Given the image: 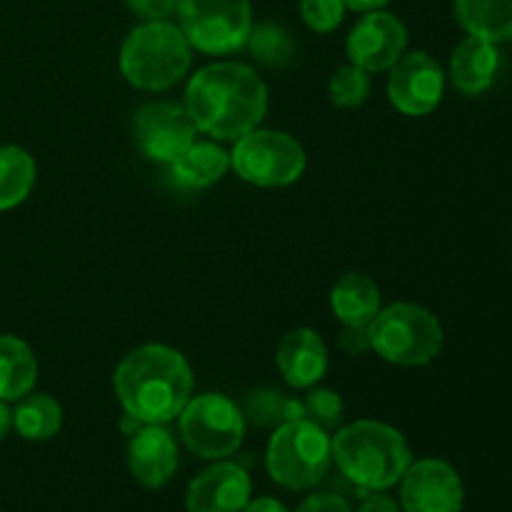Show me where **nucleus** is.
I'll list each match as a JSON object with an SVG mask.
<instances>
[{
    "label": "nucleus",
    "instance_id": "ddd939ff",
    "mask_svg": "<svg viewBox=\"0 0 512 512\" xmlns=\"http://www.w3.org/2000/svg\"><path fill=\"white\" fill-rule=\"evenodd\" d=\"M408 48V30L403 20L385 10L365 13L348 35L350 63L363 68L365 73L390 70Z\"/></svg>",
    "mask_w": 512,
    "mask_h": 512
},
{
    "label": "nucleus",
    "instance_id": "c9c22d12",
    "mask_svg": "<svg viewBox=\"0 0 512 512\" xmlns=\"http://www.w3.org/2000/svg\"><path fill=\"white\" fill-rule=\"evenodd\" d=\"M120 428H123L125 435H133V433H138L140 428H143V423H140V420H135L133 415L125 413L123 420H120Z\"/></svg>",
    "mask_w": 512,
    "mask_h": 512
},
{
    "label": "nucleus",
    "instance_id": "473e14b6",
    "mask_svg": "<svg viewBox=\"0 0 512 512\" xmlns=\"http://www.w3.org/2000/svg\"><path fill=\"white\" fill-rule=\"evenodd\" d=\"M240 512H290V510L275 498H255V500H248V505H245Z\"/></svg>",
    "mask_w": 512,
    "mask_h": 512
},
{
    "label": "nucleus",
    "instance_id": "4468645a",
    "mask_svg": "<svg viewBox=\"0 0 512 512\" xmlns=\"http://www.w3.org/2000/svg\"><path fill=\"white\" fill-rule=\"evenodd\" d=\"M250 475L240 465L215 463L188 485L185 510L188 512H240L250 500Z\"/></svg>",
    "mask_w": 512,
    "mask_h": 512
},
{
    "label": "nucleus",
    "instance_id": "f3484780",
    "mask_svg": "<svg viewBox=\"0 0 512 512\" xmlns=\"http://www.w3.org/2000/svg\"><path fill=\"white\" fill-rule=\"evenodd\" d=\"M498 68V43L480 35H468L450 58V80L463 95H480L495 83Z\"/></svg>",
    "mask_w": 512,
    "mask_h": 512
},
{
    "label": "nucleus",
    "instance_id": "1a4fd4ad",
    "mask_svg": "<svg viewBox=\"0 0 512 512\" xmlns=\"http://www.w3.org/2000/svg\"><path fill=\"white\" fill-rule=\"evenodd\" d=\"M180 420V435L190 453L205 460H223L245 438V415L230 398L218 393L190 398Z\"/></svg>",
    "mask_w": 512,
    "mask_h": 512
},
{
    "label": "nucleus",
    "instance_id": "c756f323",
    "mask_svg": "<svg viewBox=\"0 0 512 512\" xmlns=\"http://www.w3.org/2000/svg\"><path fill=\"white\" fill-rule=\"evenodd\" d=\"M295 512H353V510H350L348 500L340 498V495L320 493V495H310L308 500H303Z\"/></svg>",
    "mask_w": 512,
    "mask_h": 512
},
{
    "label": "nucleus",
    "instance_id": "a211bd4d",
    "mask_svg": "<svg viewBox=\"0 0 512 512\" xmlns=\"http://www.w3.org/2000/svg\"><path fill=\"white\" fill-rule=\"evenodd\" d=\"M38 380V360L25 340L15 335H0V400L18 403L33 393Z\"/></svg>",
    "mask_w": 512,
    "mask_h": 512
},
{
    "label": "nucleus",
    "instance_id": "c85d7f7f",
    "mask_svg": "<svg viewBox=\"0 0 512 512\" xmlns=\"http://www.w3.org/2000/svg\"><path fill=\"white\" fill-rule=\"evenodd\" d=\"M135 15L145 20H165L178 10V0H125Z\"/></svg>",
    "mask_w": 512,
    "mask_h": 512
},
{
    "label": "nucleus",
    "instance_id": "9b49d317",
    "mask_svg": "<svg viewBox=\"0 0 512 512\" xmlns=\"http://www.w3.org/2000/svg\"><path fill=\"white\" fill-rule=\"evenodd\" d=\"M445 93V73L438 60L425 50L405 53L390 68L388 98L403 115H428L440 105Z\"/></svg>",
    "mask_w": 512,
    "mask_h": 512
},
{
    "label": "nucleus",
    "instance_id": "dca6fc26",
    "mask_svg": "<svg viewBox=\"0 0 512 512\" xmlns=\"http://www.w3.org/2000/svg\"><path fill=\"white\" fill-rule=\"evenodd\" d=\"M278 370L290 388L308 390L328 370V348L323 338L310 328H295L280 340L278 345Z\"/></svg>",
    "mask_w": 512,
    "mask_h": 512
},
{
    "label": "nucleus",
    "instance_id": "0eeeda50",
    "mask_svg": "<svg viewBox=\"0 0 512 512\" xmlns=\"http://www.w3.org/2000/svg\"><path fill=\"white\" fill-rule=\"evenodd\" d=\"M178 18L190 48L208 55L245 48L253 30L250 0H178Z\"/></svg>",
    "mask_w": 512,
    "mask_h": 512
},
{
    "label": "nucleus",
    "instance_id": "2eb2a0df",
    "mask_svg": "<svg viewBox=\"0 0 512 512\" xmlns=\"http://www.w3.org/2000/svg\"><path fill=\"white\" fill-rule=\"evenodd\" d=\"M128 470L143 488L160 490L178 470V448L163 425H143L130 435Z\"/></svg>",
    "mask_w": 512,
    "mask_h": 512
},
{
    "label": "nucleus",
    "instance_id": "2f4dec72",
    "mask_svg": "<svg viewBox=\"0 0 512 512\" xmlns=\"http://www.w3.org/2000/svg\"><path fill=\"white\" fill-rule=\"evenodd\" d=\"M358 512H400V505L390 495H385L383 490H378V493L365 495Z\"/></svg>",
    "mask_w": 512,
    "mask_h": 512
},
{
    "label": "nucleus",
    "instance_id": "7c9ffc66",
    "mask_svg": "<svg viewBox=\"0 0 512 512\" xmlns=\"http://www.w3.org/2000/svg\"><path fill=\"white\" fill-rule=\"evenodd\" d=\"M340 345L348 355H363L370 350L368 325H345L340 333Z\"/></svg>",
    "mask_w": 512,
    "mask_h": 512
},
{
    "label": "nucleus",
    "instance_id": "cd10ccee",
    "mask_svg": "<svg viewBox=\"0 0 512 512\" xmlns=\"http://www.w3.org/2000/svg\"><path fill=\"white\" fill-rule=\"evenodd\" d=\"M300 15L315 33H330L343 23V0H300Z\"/></svg>",
    "mask_w": 512,
    "mask_h": 512
},
{
    "label": "nucleus",
    "instance_id": "b1692460",
    "mask_svg": "<svg viewBox=\"0 0 512 512\" xmlns=\"http://www.w3.org/2000/svg\"><path fill=\"white\" fill-rule=\"evenodd\" d=\"M245 415L258 428L275 430L283 423H290V420L305 418V403L303 400L288 398V395L278 393V390H258V393L248 395Z\"/></svg>",
    "mask_w": 512,
    "mask_h": 512
},
{
    "label": "nucleus",
    "instance_id": "412c9836",
    "mask_svg": "<svg viewBox=\"0 0 512 512\" xmlns=\"http://www.w3.org/2000/svg\"><path fill=\"white\" fill-rule=\"evenodd\" d=\"M453 5L468 35L493 43L512 40V0H453Z\"/></svg>",
    "mask_w": 512,
    "mask_h": 512
},
{
    "label": "nucleus",
    "instance_id": "f03ea898",
    "mask_svg": "<svg viewBox=\"0 0 512 512\" xmlns=\"http://www.w3.org/2000/svg\"><path fill=\"white\" fill-rule=\"evenodd\" d=\"M115 395L128 415L143 425L178 418L193 395V370L183 353L168 345H140L115 370Z\"/></svg>",
    "mask_w": 512,
    "mask_h": 512
},
{
    "label": "nucleus",
    "instance_id": "20e7f679",
    "mask_svg": "<svg viewBox=\"0 0 512 512\" xmlns=\"http://www.w3.org/2000/svg\"><path fill=\"white\" fill-rule=\"evenodd\" d=\"M190 43L178 25L148 20L125 38L120 48V70L140 90H168L190 70Z\"/></svg>",
    "mask_w": 512,
    "mask_h": 512
},
{
    "label": "nucleus",
    "instance_id": "f257e3e1",
    "mask_svg": "<svg viewBox=\"0 0 512 512\" xmlns=\"http://www.w3.org/2000/svg\"><path fill=\"white\" fill-rule=\"evenodd\" d=\"M185 108L195 128L218 140L253 133L268 110V88L243 63H213L198 70L185 90Z\"/></svg>",
    "mask_w": 512,
    "mask_h": 512
},
{
    "label": "nucleus",
    "instance_id": "9d476101",
    "mask_svg": "<svg viewBox=\"0 0 512 512\" xmlns=\"http://www.w3.org/2000/svg\"><path fill=\"white\" fill-rule=\"evenodd\" d=\"M400 505L405 512H463V480L445 460L410 463L400 478Z\"/></svg>",
    "mask_w": 512,
    "mask_h": 512
},
{
    "label": "nucleus",
    "instance_id": "f704fd0d",
    "mask_svg": "<svg viewBox=\"0 0 512 512\" xmlns=\"http://www.w3.org/2000/svg\"><path fill=\"white\" fill-rule=\"evenodd\" d=\"M10 428H13V410L8 408L5 400H0V440L10 433Z\"/></svg>",
    "mask_w": 512,
    "mask_h": 512
},
{
    "label": "nucleus",
    "instance_id": "39448f33",
    "mask_svg": "<svg viewBox=\"0 0 512 512\" xmlns=\"http://www.w3.org/2000/svg\"><path fill=\"white\" fill-rule=\"evenodd\" d=\"M370 350L403 368H418L443 350L445 333L428 308L415 303H393L380 308L368 325Z\"/></svg>",
    "mask_w": 512,
    "mask_h": 512
},
{
    "label": "nucleus",
    "instance_id": "6e6552de",
    "mask_svg": "<svg viewBox=\"0 0 512 512\" xmlns=\"http://www.w3.org/2000/svg\"><path fill=\"white\" fill-rule=\"evenodd\" d=\"M230 165L245 183L260 188H285L305 173V150L288 133L253 130L235 143Z\"/></svg>",
    "mask_w": 512,
    "mask_h": 512
},
{
    "label": "nucleus",
    "instance_id": "423d86ee",
    "mask_svg": "<svg viewBox=\"0 0 512 512\" xmlns=\"http://www.w3.org/2000/svg\"><path fill=\"white\" fill-rule=\"evenodd\" d=\"M265 465L270 478L285 490L303 493L315 488L333 465L330 433L308 418L283 423L270 438Z\"/></svg>",
    "mask_w": 512,
    "mask_h": 512
},
{
    "label": "nucleus",
    "instance_id": "a878e982",
    "mask_svg": "<svg viewBox=\"0 0 512 512\" xmlns=\"http://www.w3.org/2000/svg\"><path fill=\"white\" fill-rule=\"evenodd\" d=\"M328 95L338 108H358L370 95V73H365L358 65H343L338 73L330 78Z\"/></svg>",
    "mask_w": 512,
    "mask_h": 512
},
{
    "label": "nucleus",
    "instance_id": "f8f14e48",
    "mask_svg": "<svg viewBox=\"0 0 512 512\" xmlns=\"http://www.w3.org/2000/svg\"><path fill=\"white\" fill-rule=\"evenodd\" d=\"M193 118L178 103H150L135 118V140L143 155L155 163H173L188 145L195 143Z\"/></svg>",
    "mask_w": 512,
    "mask_h": 512
},
{
    "label": "nucleus",
    "instance_id": "5701e85b",
    "mask_svg": "<svg viewBox=\"0 0 512 512\" xmlns=\"http://www.w3.org/2000/svg\"><path fill=\"white\" fill-rule=\"evenodd\" d=\"M63 425V408L45 393H28L18 400L13 413V428L25 440H50Z\"/></svg>",
    "mask_w": 512,
    "mask_h": 512
},
{
    "label": "nucleus",
    "instance_id": "6ab92c4d",
    "mask_svg": "<svg viewBox=\"0 0 512 512\" xmlns=\"http://www.w3.org/2000/svg\"><path fill=\"white\" fill-rule=\"evenodd\" d=\"M230 168V155L215 143H193L170 163L175 183L183 188L200 190L218 183Z\"/></svg>",
    "mask_w": 512,
    "mask_h": 512
},
{
    "label": "nucleus",
    "instance_id": "4be33fe9",
    "mask_svg": "<svg viewBox=\"0 0 512 512\" xmlns=\"http://www.w3.org/2000/svg\"><path fill=\"white\" fill-rule=\"evenodd\" d=\"M35 160L18 145H0V210H13L30 195L35 185Z\"/></svg>",
    "mask_w": 512,
    "mask_h": 512
},
{
    "label": "nucleus",
    "instance_id": "7ed1b4c3",
    "mask_svg": "<svg viewBox=\"0 0 512 512\" xmlns=\"http://www.w3.org/2000/svg\"><path fill=\"white\" fill-rule=\"evenodd\" d=\"M330 450L343 478L363 493L393 488L413 463L403 435L378 420H358L338 428L335 438H330Z\"/></svg>",
    "mask_w": 512,
    "mask_h": 512
},
{
    "label": "nucleus",
    "instance_id": "aec40b11",
    "mask_svg": "<svg viewBox=\"0 0 512 512\" xmlns=\"http://www.w3.org/2000/svg\"><path fill=\"white\" fill-rule=\"evenodd\" d=\"M330 308L343 325H370L380 310L378 285L368 275H343L330 293Z\"/></svg>",
    "mask_w": 512,
    "mask_h": 512
},
{
    "label": "nucleus",
    "instance_id": "bb28decb",
    "mask_svg": "<svg viewBox=\"0 0 512 512\" xmlns=\"http://www.w3.org/2000/svg\"><path fill=\"white\" fill-rule=\"evenodd\" d=\"M310 393L305 395V418L313 420L323 430H338L345 418V403L335 390L328 388H308Z\"/></svg>",
    "mask_w": 512,
    "mask_h": 512
},
{
    "label": "nucleus",
    "instance_id": "393cba45",
    "mask_svg": "<svg viewBox=\"0 0 512 512\" xmlns=\"http://www.w3.org/2000/svg\"><path fill=\"white\" fill-rule=\"evenodd\" d=\"M248 50L265 68H283L293 60L295 43L288 30L278 23H260L250 30Z\"/></svg>",
    "mask_w": 512,
    "mask_h": 512
},
{
    "label": "nucleus",
    "instance_id": "72a5a7b5",
    "mask_svg": "<svg viewBox=\"0 0 512 512\" xmlns=\"http://www.w3.org/2000/svg\"><path fill=\"white\" fill-rule=\"evenodd\" d=\"M345 8L358 10V13H373V10H380L383 5H388L390 0H343Z\"/></svg>",
    "mask_w": 512,
    "mask_h": 512
}]
</instances>
